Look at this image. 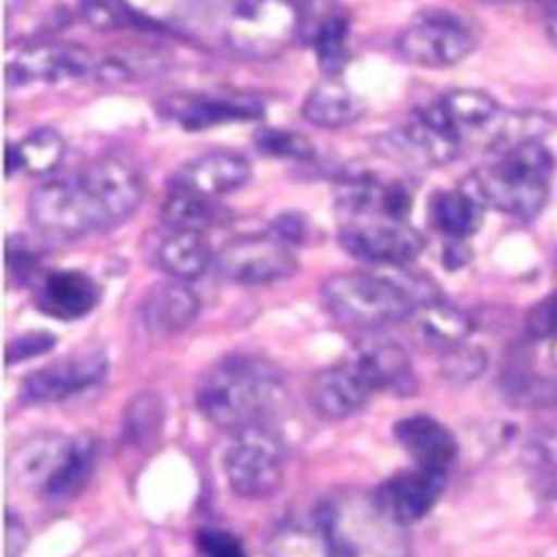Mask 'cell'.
Instances as JSON below:
<instances>
[{"instance_id": "6da1fadb", "label": "cell", "mask_w": 557, "mask_h": 557, "mask_svg": "<svg viewBox=\"0 0 557 557\" xmlns=\"http://www.w3.org/2000/svg\"><path fill=\"white\" fill-rule=\"evenodd\" d=\"M285 403L276 368L255 355H228L211 366L196 387L200 413L215 426L239 431L268 418Z\"/></svg>"}, {"instance_id": "7a4b0ae2", "label": "cell", "mask_w": 557, "mask_h": 557, "mask_svg": "<svg viewBox=\"0 0 557 557\" xmlns=\"http://www.w3.org/2000/svg\"><path fill=\"white\" fill-rule=\"evenodd\" d=\"M553 157L540 141H524L496 152L494 161L468 178V189L507 215L529 220L548 198Z\"/></svg>"}, {"instance_id": "3957f363", "label": "cell", "mask_w": 557, "mask_h": 557, "mask_svg": "<svg viewBox=\"0 0 557 557\" xmlns=\"http://www.w3.org/2000/svg\"><path fill=\"white\" fill-rule=\"evenodd\" d=\"M435 289H416L389 276L339 272L324 281L322 300L342 324L376 331L409 318L422 302L435 300Z\"/></svg>"}, {"instance_id": "277c9868", "label": "cell", "mask_w": 557, "mask_h": 557, "mask_svg": "<svg viewBox=\"0 0 557 557\" xmlns=\"http://www.w3.org/2000/svg\"><path fill=\"white\" fill-rule=\"evenodd\" d=\"M313 516L329 535L333 557H405L403 524L387 518L372 496L331 498Z\"/></svg>"}, {"instance_id": "5b68a950", "label": "cell", "mask_w": 557, "mask_h": 557, "mask_svg": "<svg viewBox=\"0 0 557 557\" xmlns=\"http://www.w3.org/2000/svg\"><path fill=\"white\" fill-rule=\"evenodd\" d=\"M302 20L294 0H235L224 22V39L246 59H270L294 41Z\"/></svg>"}, {"instance_id": "8992f818", "label": "cell", "mask_w": 557, "mask_h": 557, "mask_svg": "<svg viewBox=\"0 0 557 557\" xmlns=\"http://www.w3.org/2000/svg\"><path fill=\"white\" fill-rule=\"evenodd\" d=\"M224 474L231 490L244 498H265L281 487L285 446L270 422L233 431L224 453Z\"/></svg>"}, {"instance_id": "52a82bcc", "label": "cell", "mask_w": 557, "mask_h": 557, "mask_svg": "<svg viewBox=\"0 0 557 557\" xmlns=\"http://www.w3.org/2000/svg\"><path fill=\"white\" fill-rule=\"evenodd\" d=\"M463 139L466 137L455 128L440 102H433L418 109L409 122L381 135L376 148L392 161L413 168H433L450 163L459 154Z\"/></svg>"}, {"instance_id": "ba28073f", "label": "cell", "mask_w": 557, "mask_h": 557, "mask_svg": "<svg viewBox=\"0 0 557 557\" xmlns=\"http://www.w3.org/2000/svg\"><path fill=\"white\" fill-rule=\"evenodd\" d=\"M476 44L470 24L442 9L418 13L396 37V52L420 67H448L463 61Z\"/></svg>"}, {"instance_id": "9c48e42d", "label": "cell", "mask_w": 557, "mask_h": 557, "mask_svg": "<svg viewBox=\"0 0 557 557\" xmlns=\"http://www.w3.org/2000/svg\"><path fill=\"white\" fill-rule=\"evenodd\" d=\"M28 218L41 233L59 239H74L94 231H104L78 174L52 178L33 189L28 198Z\"/></svg>"}, {"instance_id": "30bf717a", "label": "cell", "mask_w": 557, "mask_h": 557, "mask_svg": "<svg viewBox=\"0 0 557 557\" xmlns=\"http://www.w3.org/2000/svg\"><path fill=\"white\" fill-rule=\"evenodd\" d=\"M215 270L237 285H268L292 276L298 268L289 244L274 235H246L228 242L215 255Z\"/></svg>"}, {"instance_id": "8fae6325", "label": "cell", "mask_w": 557, "mask_h": 557, "mask_svg": "<svg viewBox=\"0 0 557 557\" xmlns=\"http://www.w3.org/2000/svg\"><path fill=\"white\" fill-rule=\"evenodd\" d=\"M78 178L94 200L104 231L128 220L144 198L139 170L117 154H104L89 161L78 172Z\"/></svg>"}, {"instance_id": "7c38bea8", "label": "cell", "mask_w": 557, "mask_h": 557, "mask_svg": "<svg viewBox=\"0 0 557 557\" xmlns=\"http://www.w3.org/2000/svg\"><path fill=\"white\" fill-rule=\"evenodd\" d=\"M107 355L100 348H85L65 355L41 370L30 372L22 383V398L30 405L61 403L107 376Z\"/></svg>"}, {"instance_id": "4fadbf2b", "label": "cell", "mask_w": 557, "mask_h": 557, "mask_svg": "<svg viewBox=\"0 0 557 557\" xmlns=\"http://www.w3.org/2000/svg\"><path fill=\"white\" fill-rule=\"evenodd\" d=\"M154 109L163 120L185 131H207L222 124L263 117V104L248 96L170 94L159 98Z\"/></svg>"}, {"instance_id": "5bb4252c", "label": "cell", "mask_w": 557, "mask_h": 557, "mask_svg": "<svg viewBox=\"0 0 557 557\" xmlns=\"http://www.w3.org/2000/svg\"><path fill=\"white\" fill-rule=\"evenodd\" d=\"M342 248L366 263L403 265L424 250V237L405 222H348L339 231Z\"/></svg>"}, {"instance_id": "9a60e30c", "label": "cell", "mask_w": 557, "mask_h": 557, "mask_svg": "<svg viewBox=\"0 0 557 557\" xmlns=\"http://www.w3.org/2000/svg\"><path fill=\"white\" fill-rule=\"evenodd\" d=\"M98 63L91 52L76 44L48 41L22 50L7 67V83L28 85V83H61L85 78L96 74Z\"/></svg>"}, {"instance_id": "2e32d148", "label": "cell", "mask_w": 557, "mask_h": 557, "mask_svg": "<svg viewBox=\"0 0 557 557\" xmlns=\"http://www.w3.org/2000/svg\"><path fill=\"white\" fill-rule=\"evenodd\" d=\"M446 485V472L411 468L385 479L372 494L376 507L398 524L420 520L435 505Z\"/></svg>"}, {"instance_id": "e0dca14e", "label": "cell", "mask_w": 557, "mask_h": 557, "mask_svg": "<svg viewBox=\"0 0 557 557\" xmlns=\"http://www.w3.org/2000/svg\"><path fill=\"white\" fill-rule=\"evenodd\" d=\"M368 376L348 359L320 370L309 383V403L326 420H344L357 413L374 394Z\"/></svg>"}, {"instance_id": "ac0fdd59", "label": "cell", "mask_w": 557, "mask_h": 557, "mask_svg": "<svg viewBox=\"0 0 557 557\" xmlns=\"http://www.w3.org/2000/svg\"><path fill=\"white\" fill-rule=\"evenodd\" d=\"M100 300V287L78 270H52L35 278L37 307L59 320L87 315Z\"/></svg>"}, {"instance_id": "d6986e66", "label": "cell", "mask_w": 557, "mask_h": 557, "mask_svg": "<svg viewBox=\"0 0 557 557\" xmlns=\"http://www.w3.org/2000/svg\"><path fill=\"white\" fill-rule=\"evenodd\" d=\"M394 437L420 468L448 472L459 446L455 435L435 418L418 413L400 418L394 424Z\"/></svg>"}, {"instance_id": "ffe728a7", "label": "cell", "mask_w": 557, "mask_h": 557, "mask_svg": "<svg viewBox=\"0 0 557 557\" xmlns=\"http://www.w3.org/2000/svg\"><path fill=\"white\" fill-rule=\"evenodd\" d=\"M72 444L74 440L59 433H39L28 437L11 455L9 468L13 481L44 494L63 470L72 453Z\"/></svg>"}, {"instance_id": "44dd1931", "label": "cell", "mask_w": 557, "mask_h": 557, "mask_svg": "<svg viewBox=\"0 0 557 557\" xmlns=\"http://www.w3.org/2000/svg\"><path fill=\"white\" fill-rule=\"evenodd\" d=\"M250 163L246 157L233 150H213L189 163H185L176 174V185L200 191L209 198H218L242 187L250 178Z\"/></svg>"}, {"instance_id": "7402d4cb", "label": "cell", "mask_w": 557, "mask_h": 557, "mask_svg": "<svg viewBox=\"0 0 557 557\" xmlns=\"http://www.w3.org/2000/svg\"><path fill=\"white\" fill-rule=\"evenodd\" d=\"M198 296L181 281H168L148 292L141 302L144 326L154 335L185 331L198 315Z\"/></svg>"}, {"instance_id": "603a6c76", "label": "cell", "mask_w": 557, "mask_h": 557, "mask_svg": "<svg viewBox=\"0 0 557 557\" xmlns=\"http://www.w3.org/2000/svg\"><path fill=\"white\" fill-rule=\"evenodd\" d=\"M374 385V389L398 387L409 379V357L400 344L381 335L361 337L346 355Z\"/></svg>"}, {"instance_id": "cb8c5ba5", "label": "cell", "mask_w": 557, "mask_h": 557, "mask_svg": "<svg viewBox=\"0 0 557 557\" xmlns=\"http://www.w3.org/2000/svg\"><path fill=\"white\" fill-rule=\"evenodd\" d=\"M366 111V104L355 91L337 78L318 83L302 102V117L322 128H339L355 124Z\"/></svg>"}, {"instance_id": "d4e9b609", "label": "cell", "mask_w": 557, "mask_h": 557, "mask_svg": "<svg viewBox=\"0 0 557 557\" xmlns=\"http://www.w3.org/2000/svg\"><path fill=\"white\" fill-rule=\"evenodd\" d=\"M157 263L176 281H194L209 268L211 250L202 233L172 228L157 248Z\"/></svg>"}, {"instance_id": "484cf974", "label": "cell", "mask_w": 557, "mask_h": 557, "mask_svg": "<svg viewBox=\"0 0 557 557\" xmlns=\"http://www.w3.org/2000/svg\"><path fill=\"white\" fill-rule=\"evenodd\" d=\"M65 157V139L54 128H37L7 148V176L50 174Z\"/></svg>"}, {"instance_id": "4316f807", "label": "cell", "mask_w": 557, "mask_h": 557, "mask_svg": "<svg viewBox=\"0 0 557 557\" xmlns=\"http://www.w3.org/2000/svg\"><path fill=\"white\" fill-rule=\"evenodd\" d=\"M413 322L416 333L426 342L437 348H453L463 344V339L472 331L470 318L459 311L457 307L442 302L440 298L422 302L416 307V311L409 315Z\"/></svg>"}, {"instance_id": "83f0119b", "label": "cell", "mask_w": 557, "mask_h": 557, "mask_svg": "<svg viewBox=\"0 0 557 557\" xmlns=\"http://www.w3.org/2000/svg\"><path fill=\"white\" fill-rule=\"evenodd\" d=\"M483 202L468 189H444L431 198V218L435 226L453 239H463L479 231Z\"/></svg>"}, {"instance_id": "f1b7e54d", "label": "cell", "mask_w": 557, "mask_h": 557, "mask_svg": "<svg viewBox=\"0 0 557 557\" xmlns=\"http://www.w3.org/2000/svg\"><path fill=\"white\" fill-rule=\"evenodd\" d=\"M268 557H333L331 542L318 518L281 522L265 542Z\"/></svg>"}, {"instance_id": "f546056e", "label": "cell", "mask_w": 557, "mask_h": 557, "mask_svg": "<svg viewBox=\"0 0 557 557\" xmlns=\"http://www.w3.org/2000/svg\"><path fill=\"white\" fill-rule=\"evenodd\" d=\"M220 215V207L215 205V198H209L200 191H194L189 187L176 185L170 189L161 218L170 228L178 231H198L202 233L211 224H215Z\"/></svg>"}, {"instance_id": "4dcf8cb0", "label": "cell", "mask_w": 557, "mask_h": 557, "mask_svg": "<svg viewBox=\"0 0 557 557\" xmlns=\"http://www.w3.org/2000/svg\"><path fill=\"white\" fill-rule=\"evenodd\" d=\"M437 102L463 137L498 120V102L481 89H455L444 94Z\"/></svg>"}, {"instance_id": "1f68e13d", "label": "cell", "mask_w": 557, "mask_h": 557, "mask_svg": "<svg viewBox=\"0 0 557 557\" xmlns=\"http://www.w3.org/2000/svg\"><path fill=\"white\" fill-rule=\"evenodd\" d=\"M94 466H96V440L91 435L74 437L72 453L63 470L57 474V479L50 483L44 496L50 500H63L74 496L89 481Z\"/></svg>"}, {"instance_id": "d6a6232c", "label": "cell", "mask_w": 557, "mask_h": 557, "mask_svg": "<svg viewBox=\"0 0 557 557\" xmlns=\"http://www.w3.org/2000/svg\"><path fill=\"white\" fill-rule=\"evenodd\" d=\"M161 422H163L161 398L154 392L137 394L124 411V420H122L124 442L137 448L152 444L159 437Z\"/></svg>"}, {"instance_id": "836d02e7", "label": "cell", "mask_w": 557, "mask_h": 557, "mask_svg": "<svg viewBox=\"0 0 557 557\" xmlns=\"http://www.w3.org/2000/svg\"><path fill=\"white\" fill-rule=\"evenodd\" d=\"M348 33H350V24H348V17L342 13H331L320 17L313 28V35H311L313 52L318 57V63L331 76L339 72L348 59Z\"/></svg>"}, {"instance_id": "e575fe53", "label": "cell", "mask_w": 557, "mask_h": 557, "mask_svg": "<svg viewBox=\"0 0 557 557\" xmlns=\"http://www.w3.org/2000/svg\"><path fill=\"white\" fill-rule=\"evenodd\" d=\"M257 150L272 157V159H296V161H309L315 157L313 144L296 131L287 128H261L255 135Z\"/></svg>"}, {"instance_id": "d590c367", "label": "cell", "mask_w": 557, "mask_h": 557, "mask_svg": "<svg viewBox=\"0 0 557 557\" xmlns=\"http://www.w3.org/2000/svg\"><path fill=\"white\" fill-rule=\"evenodd\" d=\"M483 366H485V355L479 348L463 346V344L448 348L442 359V372L450 381H470L476 374H481Z\"/></svg>"}, {"instance_id": "8d00e7d4", "label": "cell", "mask_w": 557, "mask_h": 557, "mask_svg": "<svg viewBox=\"0 0 557 557\" xmlns=\"http://www.w3.org/2000/svg\"><path fill=\"white\" fill-rule=\"evenodd\" d=\"M196 546L200 557H246L239 540L222 529H200Z\"/></svg>"}, {"instance_id": "74e56055", "label": "cell", "mask_w": 557, "mask_h": 557, "mask_svg": "<svg viewBox=\"0 0 557 557\" xmlns=\"http://www.w3.org/2000/svg\"><path fill=\"white\" fill-rule=\"evenodd\" d=\"M527 329L537 339L557 337V292L535 302L527 313Z\"/></svg>"}, {"instance_id": "f35d334b", "label": "cell", "mask_w": 557, "mask_h": 557, "mask_svg": "<svg viewBox=\"0 0 557 557\" xmlns=\"http://www.w3.org/2000/svg\"><path fill=\"white\" fill-rule=\"evenodd\" d=\"M54 342H57V337L46 333V331L24 333L13 344H9V348H7V363L11 366L15 361H24V359L37 357V355L50 350L54 346Z\"/></svg>"}, {"instance_id": "ab89813d", "label": "cell", "mask_w": 557, "mask_h": 557, "mask_svg": "<svg viewBox=\"0 0 557 557\" xmlns=\"http://www.w3.org/2000/svg\"><path fill=\"white\" fill-rule=\"evenodd\" d=\"M307 233H309L307 220L300 213H294V211L281 213L272 222V235L278 237L281 242L289 244V246L292 244H302L307 239Z\"/></svg>"}, {"instance_id": "60d3db41", "label": "cell", "mask_w": 557, "mask_h": 557, "mask_svg": "<svg viewBox=\"0 0 557 557\" xmlns=\"http://www.w3.org/2000/svg\"><path fill=\"white\" fill-rule=\"evenodd\" d=\"M4 535H7V544H4V555L7 557H20L28 544V531L24 529V524L13 518L11 513L7 516V529H4Z\"/></svg>"}, {"instance_id": "b9f144b4", "label": "cell", "mask_w": 557, "mask_h": 557, "mask_svg": "<svg viewBox=\"0 0 557 557\" xmlns=\"http://www.w3.org/2000/svg\"><path fill=\"white\" fill-rule=\"evenodd\" d=\"M470 252L461 246V242H450L446 246V252H444V261H446V268H459L468 261Z\"/></svg>"}, {"instance_id": "7bdbcfd3", "label": "cell", "mask_w": 557, "mask_h": 557, "mask_svg": "<svg viewBox=\"0 0 557 557\" xmlns=\"http://www.w3.org/2000/svg\"><path fill=\"white\" fill-rule=\"evenodd\" d=\"M294 2L300 7L302 17H307L309 13H318L329 0H294Z\"/></svg>"}, {"instance_id": "ee69618b", "label": "cell", "mask_w": 557, "mask_h": 557, "mask_svg": "<svg viewBox=\"0 0 557 557\" xmlns=\"http://www.w3.org/2000/svg\"><path fill=\"white\" fill-rule=\"evenodd\" d=\"M546 33L557 44V11H550L546 17Z\"/></svg>"}, {"instance_id": "f6af8a7d", "label": "cell", "mask_w": 557, "mask_h": 557, "mask_svg": "<svg viewBox=\"0 0 557 557\" xmlns=\"http://www.w3.org/2000/svg\"><path fill=\"white\" fill-rule=\"evenodd\" d=\"M550 490H553V494L557 496V472H555V476H553V487H550Z\"/></svg>"}, {"instance_id": "bcb514c9", "label": "cell", "mask_w": 557, "mask_h": 557, "mask_svg": "<svg viewBox=\"0 0 557 557\" xmlns=\"http://www.w3.org/2000/svg\"><path fill=\"white\" fill-rule=\"evenodd\" d=\"M550 2V7H553V11H557V0H548Z\"/></svg>"}]
</instances>
